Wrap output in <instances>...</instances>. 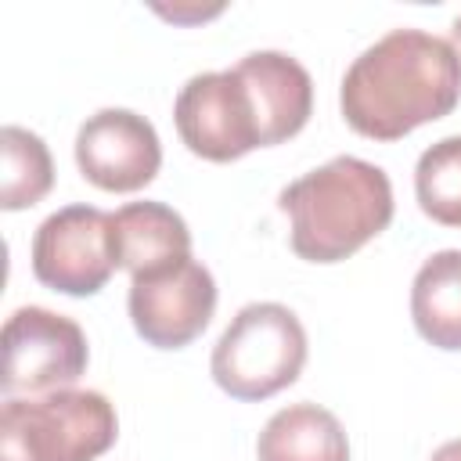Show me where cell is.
Instances as JSON below:
<instances>
[{
	"instance_id": "6",
	"label": "cell",
	"mask_w": 461,
	"mask_h": 461,
	"mask_svg": "<svg viewBox=\"0 0 461 461\" xmlns=\"http://www.w3.org/2000/svg\"><path fill=\"white\" fill-rule=\"evenodd\" d=\"M119 270L112 212L97 205H65L32 234V274L65 295H94Z\"/></svg>"
},
{
	"instance_id": "1",
	"label": "cell",
	"mask_w": 461,
	"mask_h": 461,
	"mask_svg": "<svg viewBox=\"0 0 461 461\" xmlns=\"http://www.w3.org/2000/svg\"><path fill=\"white\" fill-rule=\"evenodd\" d=\"M461 101V61L450 40L425 29H389L353 58L339 104L346 122L371 140H400L450 115Z\"/></svg>"
},
{
	"instance_id": "11",
	"label": "cell",
	"mask_w": 461,
	"mask_h": 461,
	"mask_svg": "<svg viewBox=\"0 0 461 461\" xmlns=\"http://www.w3.org/2000/svg\"><path fill=\"white\" fill-rule=\"evenodd\" d=\"M112 238L115 259L122 270H130V277L173 267L191 256V230L166 202H130L112 212Z\"/></svg>"
},
{
	"instance_id": "9",
	"label": "cell",
	"mask_w": 461,
	"mask_h": 461,
	"mask_svg": "<svg viewBox=\"0 0 461 461\" xmlns=\"http://www.w3.org/2000/svg\"><path fill=\"white\" fill-rule=\"evenodd\" d=\"M76 166L101 191H140L162 166L155 126L130 108H101L76 133Z\"/></svg>"
},
{
	"instance_id": "5",
	"label": "cell",
	"mask_w": 461,
	"mask_h": 461,
	"mask_svg": "<svg viewBox=\"0 0 461 461\" xmlns=\"http://www.w3.org/2000/svg\"><path fill=\"white\" fill-rule=\"evenodd\" d=\"M173 122L180 140L209 162H234L263 148L259 104L238 65L191 76L173 101Z\"/></svg>"
},
{
	"instance_id": "8",
	"label": "cell",
	"mask_w": 461,
	"mask_h": 461,
	"mask_svg": "<svg viewBox=\"0 0 461 461\" xmlns=\"http://www.w3.org/2000/svg\"><path fill=\"white\" fill-rule=\"evenodd\" d=\"M126 310L148 346L180 349L209 328L216 310V281L205 263L187 256L173 267L133 274Z\"/></svg>"
},
{
	"instance_id": "16",
	"label": "cell",
	"mask_w": 461,
	"mask_h": 461,
	"mask_svg": "<svg viewBox=\"0 0 461 461\" xmlns=\"http://www.w3.org/2000/svg\"><path fill=\"white\" fill-rule=\"evenodd\" d=\"M432 461H461V439H450V443H443V447H436V454H432Z\"/></svg>"
},
{
	"instance_id": "2",
	"label": "cell",
	"mask_w": 461,
	"mask_h": 461,
	"mask_svg": "<svg viewBox=\"0 0 461 461\" xmlns=\"http://www.w3.org/2000/svg\"><path fill=\"white\" fill-rule=\"evenodd\" d=\"M277 205L292 220V252L299 259L339 263L389 227L393 184L382 166L335 155L292 180Z\"/></svg>"
},
{
	"instance_id": "15",
	"label": "cell",
	"mask_w": 461,
	"mask_h": 461,
	"mask_svg": "<svg viewBox=\"0 0 461 461\" xmlns=\"http://www.w3.org/2000/svg\"><path fill=\"white\" fill-rule=\"evenodd\" d=\"M414 194L429 220L461 227V133L429 144L414 166Z\"/></svg>"
},
{
	"instance_id": "4",
	"label": "cell",
	"mask_w": 461,
	"mask_h": 461,
	"mask_svg": "<svg viewBox=\"0 0 461 461\" xmlns=\"http://www.w3.org/2000/svg\"><path fill=\"white\" fill-rule=\"evenodd\" d=\"M306 364V331L281 303H249L212 346V382L234 400H267L288 389Z\"/></svg>"
},
{
	"instance_id": "12",
	"label": "cell",
	"mask_w": 461,
	"mask_h": 461,
	"mask_svg": "<svg viewBox=\"0 0 461 461\" xmlns=\"http://www.w3.org/2000/svg\"><path fill=\"white\" fill-rule=\"evenodd\" d=\"M259 461H349L339 418L317 403L281 407L256 439Z\"/></svg>"
},
{
	"instance_id": "10",
	"label": "cell",
	"mask_w": 461,
	"mask_h": 461,
	"mask_svg": "<svg viewBox=\"0 0 461 461\" xmlns=\"http://www.w3.org/2000/svg\"><path fill=\"white\" fill-rule=\"evenodd\" d=\"M238 72L249 79L259 122H263V148L295 137L310 112H313V79L310 72L285 50H252L238 61Z\"/></svg>"
},
{
	"instance_id": "13",
	"label": "cell",
	"mask_w": 461,
	"mask_h": 461,
	"mask_svg": "<svg viewBox=\"0 0 461 461\" xmlns=\"http://www.w3.org/2000/svg\"><path fill=\"white\" fill-rule=\"evenodd\" d=\"M411 317L425 342L461 349V249L432 252L411 285Z\"/></svg>"
},
{
	"instance_id": "14",
	"label": "cell",
	"mask_w": 461,
	"mask_h": 461,
	"mask_svg": "<svg viewBox=\"0 0 461 461\" xmlns=\"http://www.w3.org/2000/svg\"><path fill=\"white\" fill-rule=\"evenodd\" d=\"M0 158H4V180H0V205L7 212L36 205L54 187V162L43 144L25 126H4L0 130Z\"/></svg>"
},
{
	"instance_id": "17",
	"label": "cell",
	"mask_w": 461,
	"mask_h": 461,
	"mask_svg": "<svg viewBox=\"0 0 461 461\" xmlns=\"http://www.w3.org/2000/svg\"><path fill=\"white\" fill-rule=\"evenodd\" d=\"M450 47H454V54H457V61H461V14H457L454 25H450Z\"/></svg>"
},
{
	"instance_id": "7",
	"label": "cell",
	"mask_w": 461,
	"mask_h": 461,
	"mask_svg": "<svg viewBox=\"0 0 461 461\" xmlns=\"http://www.w3.org/2000/svg\"><path fill=\"white\" fill-rule=\"evenodd\" d=\"M86 335L72 317L47 306H22L4 324L0 389L7 396L72 389V382L86 371Z\"/></svg>"
},
{
	"instance_id": "3",
	"label": "cell",
	"mask_w": 461,
	"mask_h": 461,
	"mask_svg": "<svg viewBox=\"0 0 461 461\" xmlns=\"http://www.w3.org/2000/svg\"><path fill=\"white\" fill-rule=\"evenodd\" d=\"M115 436V407L97 389L7 396L0 407V461H94Z\"/></svg>"
}]
</instances>
